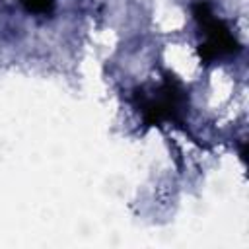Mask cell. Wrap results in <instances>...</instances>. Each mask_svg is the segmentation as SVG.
<instances>
[{"label":"cell","mask_w":249,"mask_h":249,"mask_svg":"<svg viewBox=\"0 0 249 249\" xmlns=\"http://www.w3.org/2000/svg\"><path fill=\"white\" fill-rule=\"evenodd\" d=\"M193 14L206 35V41L202 45H198V56L202 62H212L214 58H218L222 54H231V53L239 51V45H237L235 37L231 35L230 27L222 19L214 18L212 6L206 0L193 4Z\"/></svg>","instance_id":"6da1fadb"},{"label":"cell","mask_w":249,"mask_h":249,"mask_svg":"<svg viewBox=\"0 0 249 249\" xmlns=\"http://www.w3.org/2000/svg\"><path fill=\"white\" fill-rule=\"evenodd\" d=\"M138 107L144 117V123L148 126H154L163 121L177 119L181 115V111L185 107V93L175 80L167 78L156 95H152V97L140 95Z\"/></svg>","instance_id":"7a4b0ae2"},{"label":"cell","mask_w":249,"mask_h":249,"mask_svg":"<svg viewBox=\"0 0 249 249\" xmlns=\"http://www.w3.org/2000/svg\"><path fill=\"white\" fill-rule=\"evenodd\" d=\"M23 6L35 14H47L53 10V0H23Z\"/></svg>","instance_id":"3957f363"}]
</instances>
